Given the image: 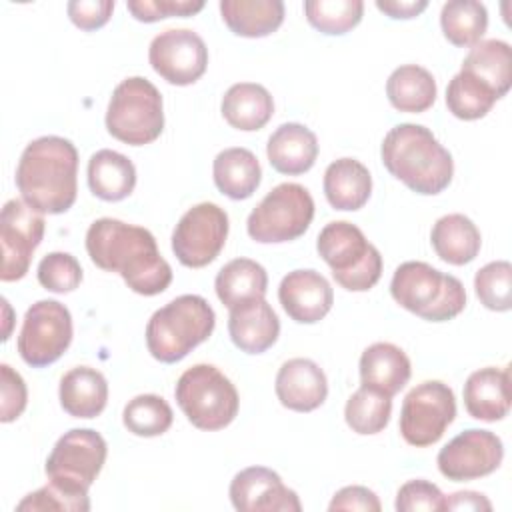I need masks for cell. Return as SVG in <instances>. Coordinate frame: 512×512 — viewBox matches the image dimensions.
I'll use <instances>...</instances> for the list:
<instances>
[{"label":"cell","instance_id":"8992f818","mask_svg":"<svg viewBox=\"0 0 512 512\" xmlns=\"http://www.w3.org/2000/svg\"><path fill=\"white\" fill-rule=\"evenodd\" d=\"M316 250L332 268L336 284L350 292H366L382 276L378 248L352 222L336 220L326 224L318 234Z\"/></svg>","mask_w":512,"mask_h":512},{"label":"cell","instance_id":"60d3db41","mask_svg":"<svg viewBox=\"0 0 512 512\" xmlns=\"http://www.w3.org/2000/svg\"><path fill=\"white\" fill-rule=\"evenodd\" d=\"M36 276L46 290L56 294H66L80 286L82 266L68 252H50L40 260Z\"/></svg>","mask_w":512,"mask_h":512},{"label":"cell","instance_id":"277c9868","mask_svg":"<svg viewBox=\"0 0 512 512\" xmlns=\"http://www.w3.org/2000/svg\"><path fill=\"white\" fill-rule=\"evenodd\" d=\"M216 314L206 298L182 294L158 308L146 324V346L152 358L174 364L210 338Z\"/></svg>","mask_w":512,"mask_h":512},{"label":"cell","instance_id":"c3c4849f","mask_svg":"<svg viewBox=\"0 0 512 512\" xmlns=\"http://www.w3.org/2000/svg\"><path fill=\"white\" fill-rule=\"evenodd\" d=\"M444 510H492L490 500L474 490L454 492L444 500Z\"/></svg>","mask_w":512,"mask_h":512},{"label":"cell","instance_id":"603a6c76","mask_svg":"<svg viewBox=\"0 0 512 512\" xmlns=\"http://www.w3.org/2000/svg\"><path fill=\"white\" fill-rule=\"evenodd\" d=\"M266 156L270 166L280 174H304L314 166L318 156L316 134L304 124L286 122L270 134Z\"/></svg>","mask_w":512,"mask_h":512},{"label":"cell","instance_id":"8d00e7d4","mask_svg":"<svg viewBox=\"0 0 512 512\" xmlns=\"http://www.w3.org/2000/svg\"><path fill=\"white\" fill-rule=\"evenodd\" d=\"M174 414L170 404L158 394L134 396L122 412V422L134 436H160L172 426Z\"/></svg>","mask_w":512,"mask_h":512},{"label":"cell","instance_id":"cb8c5ba5","mask_svg":"<svg viewBox=\"0 0 512 512\" xmlns=\"http://www.w3.org/2000/svg\"><path fill=\"white\" fill-rule=\"evenodd\" d=\"M60 406L74 418H96L108 402L104 374L90 366H76L60 380Z\"/></svg>","mask_w":512,"mask_h":512},{"label":"cell","instance_id":"7dc6e473","mask_svg":"<svg viewBox=\"0 0 512 512\" xmlns=\"http://www.w3.org/2000/svg\"><path fill=\"white\" fill-rule=\"evenodd\" d=\"M428 6L426 0H376V8L390 18H414L420 12H424Z\"/></svg>","mask_w":512,"mask_h":512},{"label":"cell","instance_id":"8fae6325","mask_svg":"<svg viewBox=\"0 0 512 512\" xmlns=\"http://www.w3.org/2000/svg\"><path fill=\"white\" fill-rule=\"evenodd\" d=\"M106 440L92 428H72L64 432L46 458L48 480L70 490L88 494V488L106 462Z\"/></svg>","mask_w":512,"mask_h":512},{"label":"cell","instance_id":"f1b7e54d","mask_svg":"<svg viewBox=\"0 0 512 512\" xmlns=\"http://www.w3.org/2000/svg\"><path fill=\"white\" fill-rule=\"evenodd\" d=\"M430 242L440 260L454 266H464L478 256L482 236L468 216L446 214L432 226Z\"/></svg>","mask_w":512,"mask_h":512},{"label":"cell","instance_id":"2e32d148","mask_svg":"<svg viewBox=\"0 0 512 512\" xmlns=\"http://www.w3.org/2000/svg\"><path fill=\"white\" fill-rule=\"evenodd\" d=\"M502 458L504 446L494 432L468 428L438 452L436 464L444 478L464 482L492 474Z\"/></svg>","mask_w":512,"mask_h":512},{"label":"cell","instance_id":"d4e9b609","mask_svg":"<svg viewBox=\"0 0 512 512\" xmlns=\"http://www.w3.org/2000/svg\"><path fill=\"white\" fill-rule=\"evenodd\" d=\"M372 194V176L356 158H338L324 172V196L336 210H360Z\"/></svg>","mask_w":512,"mask_h":512},{"label":"cell","instance_id":"3957f363","mask_svg":"<svg viewBox=\"0 0 512 512\" xmlns=\"http://www.w3.org/2000/svg\"><path fill=\"white\" fill-rule=\"evenodd\" d=\"M380 156L386 170L416 194L434 196L452 182L454 160L426 126L404 122L390 128Z\"/></svg>","mask_w":512,"mask_h":512},{"label":"cell","instance_id":"b9f144b4","mask_svg":"<svg viewBox=\"0 0 512 512\" xmlns=\"http://www.w3.org/2000/svg\"><path fill=\"white\" fill-rule=\"evenodd\" d=\"M444 500L446 496L436 484L418 478V480H408L398 488L394 508L398 512H418V510L440 512L444 510Z\"/></svg>","mask_w":512,"mask_h":512},{"label":"cell","instance_id":"f546056e","mask_svg":"<svg viewBox=\"0 0 512 512\" xmlns=\"http://www.w3.org/2000/svg\"><path fill=\"white\" fill-rule=\"evenodd\" d=\"M218 300L228 308H236L250 300L266 296L268 274L262 264L250 258H234L220 268L214 280Z\"/></svg>","mask_w":512,"mask_h":512},{"label":"cell","instance_id":"7bdbcfd3","mask_svg":"<svg viewBox=\"0 0 512 512\" xmlns=\"http://www.w3.org/2000/svg\"><path fill=\"white\" fill-rule=\"evenodd\" d=\"M130 14L140 22H158L168 16H192L204 8L202 0H130Z\"/></svg>","mask_w":512,"mask_h":512},{"label":"cell","instance_id":"f6af8a7d","mask_svg":"<svg viewBox=\"0 0 512 512\" xmlns=\"http://www.w3.org/2000/svg\"><path fill=\"white\" fill-rule=\"evenodd\" d=\"M68 18L80 30H96L102 28L114 10V0H72L66 6Z\"/></svg>","mask_w":512,"mask_h":512},{"label":"cell","instance_id":"5bb4252c","mask_svg":"<svg viewBox=\"0 0 512 512\" xmlns=\"http://www.w3.org/2000/svg\"><path fill=\"white\" fill-rule=\"evenodd\" d=\"M44 218L24 200H8L0 214L2 242V282H14L26 276L32 254L44 236Z\"/></svg>","mask_w":512,"mask_h":512},{"label":"cell","instance_id":"d6986e66","mask_svg":"<svg viewBox=\"0 0 512 512\" xmlns=\"http://www.w3.org/2000/svg\"><path fill=\"white\" fill-rule=\"evenodd\" d=\"M274 390L284 408L312 412L324 404L328 396V380L314 360L290 358L280 366Z\"/></svg>","mask_w":512,"mask_h":512},{"label":"cell","instance_id":"484cf974","mask_svg":"<svg viewBox=\"0 0 512 512\" xmlns=\"http://www.w3.org/2000/svg\"><path fill=\"white\" fill-rule=\"evenodd\" d=\"M220 110L232 128L254 132L264 128L272 118L274 100L262 84L238 82L226 90Z\"/></svg>","mask_w":512,"mask_h":512},{"label":"cell","instance_id":"ac0fdd59","mask_svg":"<svg viewBox=\"0 0 512 512\" xmlns=\"http://www.w3.org/2000/svg\"><path fill=\"white\" fill-rule=\"evenodd\" d=\"M278 300L284 312L300 324L320 322L334 304L330 282L316 270H292L278 286Z\"/></svg>","mask_w":512,"mask_h":512},{"label":"cell","instance_id":"4316f807","mask_svg":"<svg viewBox=\"0 0 512 512\" xmlns=\"http://www.w3.org/2000/svg\"><path fill=\"white\" fill-rule=\"evenodd\" d=\"M88 186L100 200H124L136 186V168L128 156L116 150H98L88 160Z\"/></svg>","mask_w":512,"mask_h":512},{"label":"cell","instance_id":"44dd1931","mask_svg":"<svg viewBox=\"0 0 512 512\" xmlns=\"http://www.w3.org/2000/svg\"><path fill=\"white\" fill-rule=\"evenodd\" d=\"M412 366L406 352L390 342H374L360 356V382L384 396L398 394L410 380Z\"/></svg>","mask_w":512,"mask_h":512},{"label":"cell","instance_id":"d590c367","mask_svg":"<svg viewBox=\"0 0 512 512\" xmlns=\"http://www.w3.org/2000/svg\"><path fill=\"white\" fill-rule=\"evenodd\" d=\"M498 96L468 72H458L446 88V106L460 120H478L496 104Z\"/></svg>","mask_w":512,"mask_h":512},{"label":"cell","instance_id":"83f0119b","mask_svg":"<svg viewBox=\"0 0 512 512\" xmlns=\"http://www.w3.org/2000/svg\"><path fill=\"white\" fill-rule=\"evenodd\" d=\"M212 176L216 188L224 196L232 200H246L260 186L262 168L254 152L236 146L218 152L212 164Z\"/></svg>","mask_w":512,"mask_h":512},{"label":"cell","instance_id":"7a4b0ae2","mask_svg":"<svg viewBox=\"0 0 512 512\" xmlns=\"http://www.w3.org/2000/svg\"><path fill=\"white\" fill-rule=\"evenodd\" d=\"M78 150L62 136L32 140L16 166L22 200L40 214H62L76 202Z\"/></svg>","mask_w":512,"mask_h":512},{"label":"cell","instance_id":"e0dca14e","mask_svg":"<svg viewBox=\"0 0 512 512\" xmlns=\"http://www.w3.org/2000/svg\"><path fill=\"white\" fill-rule=\"evenodd\" d=\"M230 502L238 512H300L298 494L264 466L240 470L230 482Z\"/></svg>","mask_w":512,"mask_h":512},{"label":"cell","instance_id":"f35d334b","mask_svg":"<svg viewBox=\"0 0 512 512\" xmlns=\"http://www.w3.org/2000/svg\"><path fill=\"white\" fill-rule=\"evenodd\" d=\"M474 290L488 310L508 312L512 308V264L494 260L482 266L474 276Z\"/></svg>","mask_w":512,"mask_h":512},{"label":"cell","instance_id":"30bf717a","mask_svg":"<svg viewBox=\"0 0 512 512\" xmlns=\"http://www.w3.org/2000/svg\"><path fill=\"white\" fill-rule=\"evenodd\" d=\"M456 416V398L448 384L426 380L414 386L402 402L400 434L416 448L436 444Z\"/></svg>","mask_w":512,"mask_h":512},{"label":"cell","instance_id":"52a82bcc","mask_svg":"<svg viewBox=\"0 0 512 512\" xmlns=\"http://www.w3.org/2000/svg\"><path fill=\"white\" fill-rule=\"evenodd\" d=\"M174 396L188 422L208 432L226 428L240 406L234 384L212 364H194L184 370Z\"/></svg>","mask_w":512,"mask_h":512},{"label":"cell","instance_id":"ab89813d","mask_svg":"<svg viewBox=\"0 0 512 512\" xmlns=\"http://www.w3.org/2000/svg\"><path fill=\"white\" fill-rule=\"evenodd\" d=\"M18 512H46V510H64V512H88L90 498L84 492L70 490L58 482L48 480L46 486L26 494L18 504Z\"/></svg>","mask_w":512,"mask_h":512},{"label":"cell","instance_id":"9c48e42d","mask_svg":"<svg viewBox=\"0 0 512 512\" xmlns=\"http://www.w3.org/2000/svg\"><path fill=\"white\" fill-rule=\"evenodd\" d=\"M314 218L310 192L296 182L272 188L246 220L248 236L260 244H280L300 238Z\"/></svg>","mask_w":512,"mask_h":512},{"label":"cell","instance_id":"9a60e30c","mask_svg":"<svg viewBox=\"0 0 512 512\" xmlns=\"http://www.w3.org/2000/svg\"><path fill=\"white\" fill-rule=\"evenodd\" d=\"M148 60L166 82L188 86L206 72L208 48L194 30L168 28L150 42Z\"/></svg>","mask_w":512,"mask_h":512},{"label":"cell","instance_id":"ba28073f","mask_svg":"<svg viewBox=\"0 0 512 512\" xmlns=\"http://www.w3.org/2000/svg\"><path fill=\"white\" fill-rule=\"evenodd\" d=\"M106 128L116 140L130 146L154 142L164 130L160 90L142 76L124 78L110 96Z\"/></svg>","mask_w":512,"mask_h":512},{"label":"cell","instance_id":"4dcf8cb0","mask_svg":"<svg viewBox=\"0 0 512 512\" xmlns=\"http://www.w3.org/2000/svg\"><path fill=\"white\" fill-rule=\"evenodd\" d=\"M220 14L236 36L264 38L284 22V4L280 0H222Z\"/></svg>","mask_w":512,"mask_h":512},{"label":"cell","instance_id":"4fadbf2b","mask_svg":"<svg viewBox=\"0 0 512 512\" xmlns=\"http://www.w3.org/2000/svg\"><path fill=\"white\" fill-rule=\"evenodd\" d=\"M228 238V214L214 202H200L186 210L172 232V252L186 268L214 262Z\"/></svg>","mask_w":512,"mask_h":512},{"label":"cell","instance_id":"836d02e7","mask_svg":"<svg viewBox=\"0 0 512 512\" xmlns=\"http://www.w3.org/2000/svg\"><path fill=\"white\" fill-rule=\"evenodd\" d=\"M440 26L454 46H474L488 28V10L478 0H450L442 6Z\"/></svg>","mask_w":512,"mask_h":512},{"label":"cell","instance_id":"d6a6232c","mask_svg":"<svg viewBox=\"0 0 512 512\" xmlns=\"http://www.w3.org/2000/svg\"><path fill=\"white\" fill-rule=\"evenodd\" d=\"M436 92L434 76L418 64L398 66L386 80V96L400 112L418 114L428 110L436 100Z\"/></svg>","mask_w":512,"mask_h":512},{"label":"cell","instance_id":"1f68e13d","mask_svg":"<svg viewBox=\"0 0 512 512\" xmlns=\"http://www.w3.org/2000/svg\"><path fill=\"white\" fill-rule=\"evenodd\" d=\"M462 72L486 84L498 100L508 94L512 86V50L504 40H480L462 62Z\"/></svg>","mask_w":512,"mask_h":512},{"label":"cell","instance_id":"5b68a950","mask_svg":"<svg viewBox=\"0 0 512 512\" xmlns=\"http://www.w3.org/2000/svg\"><path fill=\"white\" fill-rule=\"evenodd\" d=\"M390 294L396 304L430 322L452 320L466 306L462 282L420 260L402 262L394 270Z\"/></svg>","mask_w":512,"mask_h":512},{"label":"cell","instance_id":"7402d4cb","mask_svg":"<svg viewBox=\"0 0 512 512\" xmlns=\"http://www.w3.org/2000/svg\"><path fill=\"white\" fill-rule=\"evenodd\" d=\"M464 406L476 420L496 422L510 410V370L486 366L472 372L464 384Z\"/></svg>","mask_w":512,"mask_h":512},{"label":"cell","instance_id":"7c38bea8","mask_svg":"<svg viewBox=\"0 0 512 512\" xmlns=\"http://www.w3.org/2000/svg\"><path fill=\"white\" fill-rule=\"evenodd\" d=\"M72 342L70 310L58 300L34 302L22 320L18 354L32 368L56 362Z\"/></svg>","mask_w":512,"mask_h":512},{"label":"cell","instance_id":"74e56055","mask_svg":"<svg viewBox=\"0 0 512 512\" xmlns=\"http://www.w3.org/2000/svg\"><path fill=\"white\" fill-rule=\"evenodd\" d=\"M306 20L322 34H346L362 20V0H306Z\"/></svg>","mask_w":512,"mask_h":512},{"label":"cell","instance_id":"bcb514c9","mask_svg":"<svg viewBox=\"0 0 512 512\" xmlns=\"http://www.w3.org/2000/svg\"><path fill=\"white\" fill-rule=\"evenodd\" d=\"M380 500L376 496V492H372L366 486H346L342 490H338L330 504L328 510L336 512V510H362V512H380Z\"/></svg>","mask_w":512,"mask_h":512},{"label":"cell","instance_id":"6da1fadb","mask_svg":"<svg viewBox=\"0 0 512 512\" xmlns=\"http://www.w3.org/2000/svg\"><path fill=\"white\" fill-rule=\"evenodd\" d=\"M90 260L106 270L118 272L126 286L142 296H156L172 282V268L160 256L150 230L116 218H98L86 232Z\"/></svg>","mask_w":512,"mask_h":512},{"label":"cell","instance_id":"ffe728a7","mask_svg":"<svg viewBox=\"0 0 512 512\" xmlns=\"http://www.w3.org/2000/svg\"><path fill=\"white\" fill-rule=\"evenodd\" d=\"M228 334L242 352L262 354L278 340L280 320L264 298L250 300L230 310Z\"/></svg>","mask_w":512,"mask_h":512},{"label":"cell","instance_id":"e575fe53","mask_svg":"<svg viewBox=\"0 0 512 512\" xmlns=\"http://www.w3.org/2000/svg\"><path fill=\"white\" fill-rule=\"evenodd\" d=\"M392 414V398L372 388L360 386L346 402L344 418L356 434H378L382 432Z\"/></svg>","mask_w":512,"mask_h":512},{"label":"cell","instance_id":"ee69618b","mask_svg":"<svg viewBox=\"0 0 512 512\" xmlns=\"http://www.w3.org/2000/svg\"><path fill=\"white\" fill-rule=\"evenodd\" d=\"M0 390V420L8 424L24 412L28 402V390L24 378L8 364H0Z\"/></svg>","mask_w":512,"mask_h":512}]
</instances>
